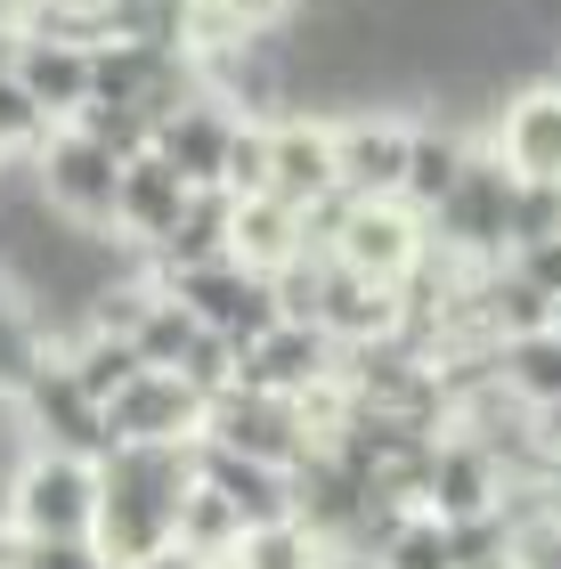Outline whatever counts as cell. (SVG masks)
<instances>
[{"label":"cell","instance_id":"cell-1","mask_svg":"<svg viewBox=\"0 0 561 569\" xmlns=\"http://www.w3.org/2000/svg\"><path fill=\"white\" fill-rule=\"evenodd\" d=\"M196 488V439H114L98 456V512H90V546L114 569H163L180 497Z\"/></svg>","mask_w":561,"mask_h":569},{"label":"cell","instance_id":"cell-2","mask_svg":"<svg viewBox=\"0 0 561 569\" xmlns=\"http://www.w3.org/2000/svg\"><path fill=\"white\" fill-rule=\"evenodd\" d=\"M504 212H513V171H504L497 147L472 139L464 171L423 203V237H431V252H448V261L489 269V261H504Z\"/></svg>","mask_w":561,"mask_h":569},{"label":"cell","instance_id":"cell-3","mask_svg":"<svg viewBox=\"0 0 561 569\" xmlns=\"http://www.w3.org/2000/svg\"><path fill=\"white\" fill-rule=\"evenodd\" d=\"M196 439L237 448V456H252V463H277V472H293V463L318 448L301 399L261 391V382H228V391H212V399H203V431H196Z\"/></svg>","mask_w":561,"mask_h":569},{"label":"cell","instance_id":"cell-4","mask_svg":"<svg viewBox=\"0 0 561 569\" xmlns=\"http://www.w3.org/2000/svg\"><path fill=\"white\" fill-rule=\"evenodd\" d=\"M114 188H122V154H107L90 131L49 122V139L33 147V196L73 228H107L114 220Z\"/></svg>","mask_w":561,"mask_h":569},{"label":"cell","instance_id":"cell-5","mask_svg":"<svg viewBox=\"0 0 561 569\" xmlns=\"http://www.w3.org/2000/svg\"><path fill=\"white\" fill-rule=\"evenodd\" d=\"M163 293L188 309L196 326H220L228 342H252V333L277 326V284L261 269H244L237 252H212V261H188V269H163Z\"/></svg>","mask_w":561,"mask_h":569},{"label":"cell","instance_id":"cell-6","mask_svg":"<svg viewBox=\"0 0 561 569\" xmlns=\"http://www.w3.org/2000/svg\"><path fill=\"white\" fill-rule=\"evenodd\" d=\"M98 512V463L66 448H33L9 480V529L17 537H90Z\"/></svg>","mask_w":561,"mask_h":569},{"label":"cell","instance_id":"cell-7","mask_svg":"<svg viewBox=\"0 0 561 569\" xmlns=\"http://www.w3.org/2000/svg\"><path fill=\"white\" fill-rule=\"evenodd\" d=\"M431 252L423 237V212L399 196H359L350 203V220L334 228V244H325V261L359 269V277H382V284H407V269H415Z\"/></svg>","mask_w":561,"mask_h":569},{"label":"cell","instance_id":"cell-8","mask_svg":"<svg viewBox=\"0 0 561 569\" xmlns=\"http://www.w3.org/2000/svg\"><path fill=\"white\" fill-rule=\"evenodd\" d=\"M17 407H24V423H33L41 448H66V456H90V463L114 448L107 407H98L82 382L66 375V358H41V367L17 382Z\"/></svg>","mask_w":561,"mask_h":569},{"label":"cell","instance_id":"cell-9","mask_svg":"<svg viewBox=\"0 0 561 569\" xmlns=\"http://www.w3.org/2000/svg\"><path fill=\"white\" fill-rule=\"evenodd\" d=\"M342 375V342L325 326H301V318H277L269 333H252V342L237 350V382H261V391H318V382Z\"/></svg>","mask_w":561,"mask_h":569},{"label":"cell","instance_id":"cell-10","mask_svg":"<svg viewBox=\"0 0 561 569\" xmlns=\"http://www.w3.org/2000/svg\"><path fill=\"white\" fill-rule=\"evenodd\" d=\"M107 431L114 439H196L203 431V391L180 367H139L107 399Z\"/></svg>","mask_w":561,"mask_h":569},{"label":"cell","instance_id":"cell-11","mask_svg":"<svg viewBox=\"0 0 561 569\" xmlns=\"http://www.w3.org/2000/svg\"><path fill=\"white\" fill-rule=\"evenodd\" d=\"M415 505L431 521H464V512H497V456L480 439H431L423 456V480H415Z\"/></svg>","mask_w":561,"mask_h":569},{"label":"cell","instance_id":"cell-12","mask_svg":"<svg viewBox=\"0 0 561 569\" xmlns=\"http://www.w3.org/2000/svg\"><path fill=\"white\" fill-rule=\"evenodd\" d=\"M269 131V188L277 203H318L325 188H342L334 179V122H318V114H285V122H261Z\"/></svg>","mask_w":561,"mask_h":569},{"label":"cell","instance_id":"cell-13","mask_svg":"<svg viewBox=\"0 0 561 569\" xmlns=\"http://www.w3.org/2000/svg\"><path fill=\"white\" fill-rule=\"evenodd\" d=\"M399 301H407V284H382V277H359L342 261H318V326L334 333L342 350L399 333Z\"/></svg>","mask_w":561,"mask_h":569},{"label":"cell","instance_id":"cell-14","mask_svg":"<svg viewBox=\"0 0 561 569\" xmlns=\"http://www.w3.org/2000/svg\"><path fill=\"white\" fill-rule=\"evenodd\" d=\"M489 147L504 154L513 179H561V82H538L521 98H504Z\"/></svg>","mask_w":561,"mask_h":569},{"label":"cell","instance_id":"cell-15","mask_svg":"<svg viewBox=\"0 0 561 569\" xmlns=\"http://www.w3.org/2000/svg\"><path fill=\"white\" fill-rule=\"evenodd\" d=\"M334 179L350 196H399V179H407V122H391V114L334 122Z\"/></svg>","mask_w":561,"mask_h":569},{"label":"cell","instance_id":"cell-16","mask_svg":"<svg viewBox=\"0 0 561 569\" xmlns=\"http://www.w3.org/2000/svg\"><path fill=\"white\" fill-rule=\"evenodd\" d=\"M180 203H188V179L163 163L156 147L147 154H122V188H114V220L122 237H139V244H163V228L180 220Z\"/></svg>","mask_w":561,"mask_h":569},{"label":"cell","instance_id":"cell-17","mask_svg":"<svg viewBox=\"0 0 561 569\" xmlns=\"http://www.w3.org/2000/svg\"><path fill=\"white\" fill-rule=\"evenodd\" d=\"M196 480H212L228 505H237V521H285L293 512V472H277V463H252L237 448H212V439H196Z\"/></svg>","mask_w":561,"mask_h":569},{"label":"cell","instance_id":"cell-18","mask_svg":"<svg viewBox=\"0 0 561 569\" xmlns=\"http://www.w3.org/2000/svg\"><path fill=\"white\" fill-rule=\"evenodd\" d=\"M228 131H237V114H228V107H212V98H188L180 114H163V122H156V154L188 179V188H220Z\"/></svg>","mask_w":561,"mask_h":569},{"label":"cell","instance_id":"cell-19","mask_svg":"<svg viewBox=\"0 0 561 569\" xmlns=\"http://www.w3.org/2000/svg\"><path fill=\"white\" fill-rule=\"evenodd\" d=\"M9 73H17L24 90H33V107H41L49 122H66V114L90 98V49H82V41H49V33H24Z\"/></svg>","mask_w":561,"mask_h":569},{"label":"cell","instance_id":"cell-20","mask_svg":"<svg viewBox=\"0 0 561 569\" xmlns=\"http://www.w3.org/2000/svg\"><path fill=\"white\" fill-rule=\"evenodd\" d=\"M228 252H237L244 269H261V277H277L285 261H301V212L293 203H277V196H237L228 203Z\"/></svg>","mask_w":561,"mask_h":569},{"label":"cell","instance_id":"cell-21","mask_svg":"<svg viewBox=\"0 0 561 569\" xmlns=\"http://www.w3.org/2000/svg\"><path fill=\"white\" fill-rule=\"evenodd\" d=\"M472 154V131H455V122H407V179H399V203H423L448 188L455 171H464Z\"/></svg>","mask_w":561,"mask_h":569},{"label":"cell","instance_id":"cell-22","mask_svg":"<svg viewBox=\"0 0 561 569\" xmlns=\"http://www.w3.org/2000/svg\"><path fill=\"white\" fill-rule=\"evenodd\" d=\"M497 382H504V391H513L521 407L561 399V333H553V326L504 333V342H497Z\"/></svg>","mask_w":561,"mask_h":569},{"label":"cell","instance_id":"cell-23","mask_svg":"<svg viewBox=\"0 0 561 569\" xmlns=\"http://www.w3.org/2000/svg\"><path fill=\"white\" fill-rule=\"evenodd\" d=\"M228 188H188V203H180V220L163 228V269H188V261H212V252H228Z\"/></svg>","mask_w":561,"mask_h":569},{"label":"cell","instance_id":"cell-24","mask_svg":"<svg viewBox=\"0 0 561 569\" xmlns=\"http://www.w3.org/2000/svg\"><path fill=\"white\" fill-rule=\"evenodd\" d=\"M237 537H244L237 505H228L212 480H196L188 497H180V521H171V553H180V561H212V553L237 546Z\"/></svg>","mask_w":561,"mask_h":569},{"label":"cell","instance_id":"cell-25","mask_svg":"<svg viewBox=\"0 0 561 569\" xmlns=\"http://www.w3.org/2000/svg\"><path fill=\"white\" fill-rule=\"evenodd\" d=\"M237 553H244V569H318V529H301L293 512L285 521H252L237 537Z\"/></svg>","mask_w":561,"mask_h":569},{"label":"cell","instance_id":"cell-26","mask_svg":"<svg viewBox=\"0 0 561 569\" xmlns=\"http://www.w3.org/2000/svg\"><path fill=\"white\" fill-rule=\"evenodd\" d=\"M196 318H188V309L180 301H171V293H156V301H147L139 309V326H131V350L147 358V367H180V358H188V342H196Z\"/></svg>","mask_w":561,"mask_h":569},{"label":"cell","instance_id":"cell-27","mask_svg":"<svg viewBox=\"0 0 561 569\" xmlns=\"http://www.w3.org/2000/svg\"><path fill=\"white\" fill-rule=\"evenodd\" d=\"M561 237V179H513V212H504V252Z\"/></svg>","mask_w":561,"mask_h":569},{"label":"cell","instance_id":"cell-28","mask_svg":"<svg viewBox=\"0 0 561 569\" xmlns=\"http://www.w3.org/2000/svg\"><path fill=\"white\" fill-rule=\"evenodd\" d=\"M66 122H73V131H90L107 154H147V147H156V122H147L139 107H107V98H82Z\"/></svg>","mask_w":561,"mask_h":569},{"label":"cell","instance_id":"cell-29","mask_svg":"<svg viewBox=\"0 0 561 569\" xmlns=\"http://www.w3.org/2000/svg\"><path fill=\"white\" fill-rule=\"evenodd\" d=\"M382 569H448V521H431V512H407L391 529V546L374 553Z\"/></svg>","mask_w":561,"mask_h":569},{"label":"cell","instance_id":"cell-30","mask_svg":"<svg viewBox=\"0 0 561 569\" xmlns=\"http://www.w3.org/2000/svg\"><path fill=\"white\" fill-rule=\"evenodd\" d=\"M220 188H228V196H261V188H269V131H261V122H237V131H228Z\"/></svg>","mask_w":561,"mask_h":569},{"label":"cell","instance_id":"cell-31","mask_svg":"<svg viewBox=\"0 0 561 569\" xmlns=\"http://www.w3.org/2000/svg\"><path fill=\"white\" fill-rule=\"evenodd\" d=\"M9 569H114L90 537H17Z\"/></svg>","mask_w":561,"mask_h":569},{"label":"cell","instance_id":"cell-32","mask_svg":"<svg viewBox=\"0 0 561 569\" xmlns=\"http://www.w3.org/2000/svg\"><path fill=\"white\" fill-rule=\"evenodd\" d=\"M41 139H49V114L33 107V90H24L17 73H0V154L41 147Z\"/></svg>","mask_w":561,"mask_h":569},{"label":"cell","instance_id":"cell-33","mask_svg":"<svg viewBox=\"0 0 561 569\" xmlns=\"http://www.w3.org/2000/svg\"><path fill=\"white\" fill-rule=\"evenodd\" d=\"M180 375L196 382L203 399H212V391H228V382H237V342H228L220 326H203L196 342H188V358H180Z\"/></svg>","mask_w":561,"mask_h":569},{"label":"cell","instance_id":"cell-34","mask_svg":"<svg viewBox=\"0 0 561 569\" xmlns=\"http://www.w3.org/2000/svg\"><path fill=\"white\" fill-rule=\"evenodd\" d=\"M504 269H513L521 284H538L545 301H561V237H538V244H521V252H504Z\"/></svg>","mask_w":561,"mask_h":569},{"label":"cell","instance_id":"cell-35","mask_svg":"<svg viewBox=\"0 0 561 569\" xmlns=\"http://www.w3.org/2000/svg\"><path fill=\"white\" fill-rule=\"evenodd\" d=\"M529 431H538V448L553 456V448H561V399H545V407H529Z\"/></svg>","mask_w":561,"mask_h":569},{"label":"cell","instance_id":"cell-36","mask_svg":"<svg viewBox=\"0 0 561 569\" xmlns=\"http://www.w3.org/2000/svg\"><path fill=\"white\" fill-rule=\"evenodd\" d=\"M17 41H24V33H17V17H0V73L17 66Z\"/></svg>","mask_w":561,"mask_h":569},{"label":"cell","instance_id":"cell-37","mask_svg":"<svg viewBox=\"0 0 561 569\" xmlns=\"http://www.w3.org/2000/svg\"><path fill=\"white\" fill-rule=\"evenodd\" d=\"M545 529L561 537V480H553V472H545Z\"/></svg>","mask_w":561,"mask_h":569},{"label":"cell","instance_id":"cell-38","mask_svg":"<svg viewBox=\"0 0 561 569\" xmlns=\"http://www.w3.org/2000/svg\"><path fill=\"white\" fill-rule=\"evenodd\" d=\"M188 569H244V553L228 546V553H212V561H188Z\"/></svg>","mask_w":561,"mask_h":569},{"label":"cell","instance_id":"cell-39","mask_svg":"<svg viewBox=\"0 0 561 569\" xmlns=\"http://www.w3.org/2000/svg\"><path fill=\"white\" fill-rule=\"evenodd\" d=\"M325 569H382V561H374V553H334Z\"/></svg>","mask_w":561,"mask_h":569},{"label":"cell","instance_id":"cell-40","mask_svg":"<svg viewBox=\"0 0 561 569\" xmlns=\"http://www.w3.org/2000/svg\"><path fill=\"white\" fill-rule=\"evenodd\" d=\"M545 472H553V480H561V448H553V456H545Z\"/></svg>","mask_w":561,"mask_h":569},{"label":"cell","instance_id":"cell-41","mask_svg":"<svg viewBox=\"0 0 561 569\" xmlns=\"http://www.w3.org/2000/svg\"><path fill=\"white\" fill-rule=\"evenodd\" d=\"M545 326H553V333H561V301H553V318H545Z\"/></svg>","mask_w":561,"mask_h":569}]
</instances>
